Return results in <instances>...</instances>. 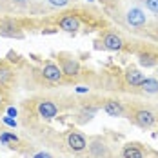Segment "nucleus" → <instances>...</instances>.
Wrapping results in <instances>:
<instances>
[{
    "instance_id": "obj_1",
    "label": "nucleus",
    "mask_w": 158,
    "mask_h": 158,
    "mask_svg": "<svg viewBox=\"0 0 158 158\" xmlns=\"http://www.w3.org/2000/svg\"><path fill=\"white\" fill-rule=\"evenodd\" d=\"M129 118H131L138 127H142V129H151V127L156 124V114L149 109H143V107L133 109V113H131Z\"/></svg>"
},
{
    "instance_id": "obj_2",
    "label": "nucleus",
    "mask_w": 158,
    "mask_h": 158,
    "mask_svg": "<svg viewBox=\"0 0 158 158\" xmlns=\"http://www.w3.org/2000/svg\"><path fill=\"white\" fill-rule=\"evenodd\" d=\"M58 62H60V69H62L64 77H67V78H78L80 77L82 67H80V62L77 58H73L69 55H60Z\"/></svg>"
},
{
    "instance_id": "obj_3",
    "label": "nucleus",
    "mask_w": 158,
    "mask_h": 158,
    "mask_svg": "<svg viewBox=\"0 0 158 158\" xmlns=\"http://www.w3.org/2000/svg\"><path fill=\"white\" fill-rule=\"evenodd\" d=\"M87 138L78 133V131H69L67 135H65V145L69 147V151H73V153H84L85 149H87Z\"/></svg>"
},
{
    "instance_id": "obj_4",
    "label": "nucleus",
    "mask_w": 158,
    "mask_h": 158,
    "mask_svg": "<svg viewBox=\"0 0 158 158\" xmlns=\"http://www.w3.org/2000/svg\"><path fill=\"white\" fill-rule=\"evenodd\" d=\"M0 35L7 38H22L24 33L20 31V26L15 18H4L0 22Z\"/></svg>"
},
{
    "instance_id": "obj_5",
    "label": "nucleus",
    "mask_w": 158,
    "mask_h": 158,
    "mask_svg": "<svg viewBox=\"0 0 158 158\" xmlns=\"http://www.w3.org/2000/svg\"><path fill=\"white\" fill-rule=\"evenodd\" d=\"M87 149H89V153H91L93 158H109L111 156L109 145L104 142L102 138H93L91 142L87 143Z\"/></svg>"
},
{
    "instance_id": "obj_6",
    "label": "nucleus",
    "mask_w": 158,
    "mask_h": 158,
    "mask_svg": "<svg viewBox=\"0 0 158 158\" xmlns=\"http://www.w3.org/2000/svg\"><path fill=\"white\" fill-rule=\"evenodd\" d=\"M36 113H38V116L42 120H53L58 114V106L55 102H51V100H42L36 106Z\"/></svg>"
},
{
    "instance_id": "obj_7",
    "label": "nucleus",
    "mask_w": 158,
    "mask_h": 158,
    "mask_svg": "<svg viewBox=\"0 0 158 158\" xmlns=\"http://www.w3.org/2000/svg\"><path fill=\"white\" fill-rule=\"evenodd\" d=\"M102 48L107 49V51H122L124 49V40H122V36L120 35H116V33H104V36H102Z\"/></svg>"
},
{
    "instance_id": "obj_8",
    "label": "nucleus",
    "mask_w": 158,
    "mask_h": 158,
    "mask_svg": "<svg viewBox=\"0 0 158 158\" xmlns=\"http://www.w3.org/2000/svg\"><path fill=\"white\" fill-rule=\"evenodd\" d=\"M58 27L65 33H77L80 29V18L75 13H65L58 20Z\"/></svg>"
},
{
    "instance_id": "obj_9",
    "label": "nucleus",
    "mask_w": 158,
    "mask_h": 158,
    "mask_svg": "<svg viewBox=\"0 0 158 158\" xmlns=\"http://www.w3.org/2000/svg\"><path fill=\"white\" fill-rule=\"evenodd\" d=\"M42 77L48 80V82H62L64 73L60 69V65H56L55 62H46L44 67H42Z\"/></svg>"
},
{
    "instance_id": "obj_10",
    "label": "nucleus",
    "mask_w": 158,
    "mask_h": 158,
    "mask_svg": "<svg viewBox=\"0 0 158 158\" xmlns=\"http://www.w3.org/2000/svg\"><path fill=\"white\" fill-rule=\"evenodd\" d=\"M143 73L138 69V67H135V65H129L126 69V73H124V80H126V84L129 87H140V84L143 82Z\"/></svg>"
},
{
    "instance_id": "obj_11",
    "label": "nucleus",
    "mask_w": 158,
    "mask_h": 158,
    "mask_svg": "<svg viewBox=\"0 0 158 158\" xmlns=\"http://www.w3.org/2000/svg\"><path fill=\"white\" fill-rule=\"evenodd\" d=\"M126 20H127V24L133 26V27H142L143 24L147 22V16H145V13L140 7H131L126 15Z\"/></svg>"
},
{
    "instance_id": "obj_12",
    "label": "nucleus",
    "mask_w": 158,
    "mask_h": 158,
    "mask_svg": "<svg viewBox=\"0 0 158 158\" xmlns=\"http://www.w3.org/2000/svg\"><path fill=\"white\" fill-rule=\"evenodd\" d=\"M104 111L109 114V116H114V118H120V116H126V107L122 106L120 100H114V98H109L104 102Z\"/></svg>"
},
{
    "instance_id": "obj_13",
    "label": "nucleus",
    "mask_w": 158,
    "mask_h": 158,
    "mask_svg": "<svg viewBox=\"0 0 158 158\" xmlns=\"http://www.w3.org/2000/svg\"><path fill=\"white\" fill-rule=\"evenodd\" d=\"M122 158H145L140 143H126L122 147Z\"/></svg>"
},
{
    "instance_id": "obj_14",
    "label": "nucleus",
    "mask_w": 158,
    "mask_h": 158,
    "mask_svg": "<svg viewBox=\"0 0 158 158\" xmlns=\"http://www.w3.org/2000/svg\"><path fill=\"white\" fill-rule=\"evenodd\" d=\"M13 82V69L9 67V64L0 60V89L7 87Z\"/></svg>"
},
{
    "instance_id": "obj_15",
    "label": "nucleus",
    "mask_w": 158,
    "mask_h": 158,
    "mask_svg": "<svg viewBox=\"0 0 158 158\" xmlns=\"http://www.w3.org/2000/svg\"><path fill=\"white\" fill-rule=\"evenodd\" d=\"M138 64L145 67V69H149V67H156L158 65V56L155 53H149V51H142L140 55H138Z\"/></svg>"
},
{
    "instance_id": "obj_16",
    "label": "nucleus",
    "mask_w": 158,
    "mask_h": 158,
    "mask_svg": "<svg viewBox=\"0 0 158 158\" xmlns=\"http://www.w3.org/2000/svg\"><path fill=\"white\" fill-rule=\"evenodd\" d=\"M138 89L145 95H158V78H153V77L143 78V82L140 84Z\"/></svg>"
},
{
    "instance_id": "obj_17",
    "label": "nucleus",
    "mask_w": 158,
    "mask_h": 158,
    "mask_svg": "<svg viewBox=\"0 0 158 158\" xmlns=\"http://www.w3.org/2000/svg\"><path fill=\"white\" fill-rule=\"evenodd\" d=\"M0 142H2V143H18V142H20V138L16 136L15 133L4 131V133H0Z\"/></svg>"
},
{
    "instance_id": "obj_18",
    "label": "nucleus",
    "mask_w": 158,
    "mask_h": 158,
    "mask_svg": "<svg viewBox=\"0 0 158 158\" xmlns=\"http://www.w3.org/2000/svg\"><path fill=\"white\" fill-rule=\"evenodd\" d=\"M145 7H147L151 13L158 15V0H145Z\"/></svg>"
},
{
    "instance_id": "obj_19",
    "label": "nucleus",
    "mask_w": 158,
    "mask_h": 158,
    "mask_svg": "<svg viewBox=\"0 0 158 158\" xmlns=\"http://www.w3.org/2000/svg\"><path fill=\"white\" fill-rule=\"evenodd\" d=\"M49 6H53V7H65L71 0H48Z\"/></svg>"
},
{
    "instance_id": "obj_20",
    "label": "nucleus",
    "mask_w": 158,
    "mask_h": 158,
    "mask_svg": "<svg viewBox=\"0 0 158 158\" xmlns=\"http://www.w3.org/2000/svg\"><path fill=\"white\" fill-rule=\"evenodd\" d=\"M2 122L6 124V126H9V127H16L18 124H16V118H13V116H2Z\"/></svg>"
},
{
    "instance_id": "obj_21",
    "label": "nucleus",
    "mask_w": 158,
    "mask_h": 158,
    "mask_svg": "<svg viewBox=\"0 0 158 158\" xmlns=\"http://www.w3.org/2000/svg\"><path fill=\"white\" fill-rule=\"evenodd\" d=\"M6 113H7V116H13V118H15L16 114H18V111H16V107H13V106H9Z\"/></svg>"
},
{
    "instance_id": "obj_22",
    "label": "nucleus",
    "mask_w": 158,
    "mask_h": 158,
    "mask_svg": "<svg viewBox=\"0 0 158 158\" xmlns=\"http://www.w3.org/2000/svg\"><path fill=\"white\" fill-rule=\"evenodd\" d=\"M75 91H77L78 95H84V93H89V87H84V85H78V87H75Z\"/></svg>"
},
{
    "instance_id": "obj_23",
    "label": "nucleus",
    "mask_w": 158,
    "mask_h": 158,
    "mask_svg": "<svg viewBox=\"0 0 158 158\" xmlns=\"http://www.w3.org/2000/svg\"><path fill=\"white\" fill-rule=\"evenodd\" d=\"M31 158H53L49 153H36V155H33Z\"/></svg>"
},
{
    "instance_id": "obj_24",
    "label": "nucleus",
    "mask_w": 158,
    "mask_h": 158,
    "mask_svg": "<svg viewBox=\"0 0 158 158\" xmlns=\"http://www.w3.org/2000/svg\"><path fill=\"white\" fill-rule=\"evenodd\" d=\"M4 102H6V96H4V91L0 89V111H2V107H4Z\"/></svg>"
},
{
    "instance_id": "obj_25",
    "label": "nucleus",
    "mask_w": 158,
    "mask_h": 158,
    "mask_svg": "<svg viewBox=\"0 0 158 158\" xmlns=\"http://www.w3.org/2000/svg\"><path fill=\"white\" fill-rule=\"evenodd\" d=\"M13 2H15L16 6H27L29 4V0H13Z\"/></svg>"
},
{
    "instance_id": "obj_26",
    "label": "nucleus",
    "mask_w": 158,
    "mask_h": 158,
    "mask_svg": "<svg viewBox=\"0 0 158 158\" xmlns=\"http://www.w3.org/2000/svg\"><path fill=\"white\" fill-rule=\"evenodd\" d=\"M44 35H51V33H56V29H44Z\"/></svg>"
},
{
    "instance_id": "obj_27",
    "label": "nucleus",
    "mask_w": 158,
    "mask_h": 158,
    "mask_svg": "<svg viewBox=\"0 0 158 158\" xmlns=\"http://www.w3.org/2000/svg\"><path fill=\"white\" fill-rule=\"evenodd\" d=\"M156 75H158V65H156Z\"/></svg>"
},
{
    "instance_id": "obj_28",
    "label": "nucleus",
    "mask_w": 158,
    "mask_h": 158,
    "mask_svg": "<svg viewBox=\"0 0 158 158\" xmlns=\"http://www.w3.org/2000/svg\"><path fill=\"white\" fill-rule=\"evenodd\" d=\"M87 2H93V0H87Z\"/></svg>"
}]
</instances>
